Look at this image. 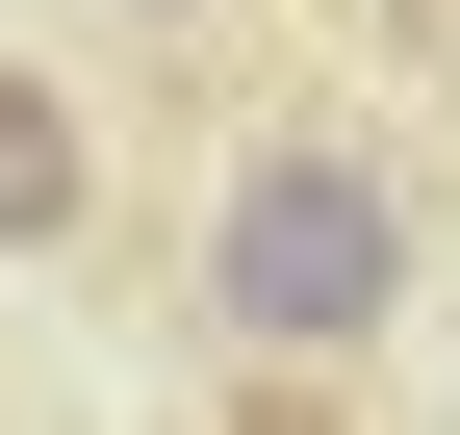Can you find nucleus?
<instances>
[{
  "label": "nucleus",
  "instance_id": "obj_1",
  "mask_svg": "<svg viewBox=\"0 0 460 435\" xmlns=\"http://www.w3.org/2000/svg\"><path fill=\"white\" fill-rule=\"evenodd\" d=\"M180 307H205L230 359H281V385L384 359V333H410V180H384V154H332V129L230 154V180H205V256H180Z\"/></svg>",
  "mask_w": 460,
  "mask_h": 435
},
{
  "label": "nucleus",
  "instance_id": "obj_3",
  "mask_svg": "<svg viewBox=\"0 0 460 435\" xmlns=\"http://www.w3.org/2000/svg\"><path fill=\"white\" fill-rule=\"evenodd\" d=\"M154 26H230V0H154Z\"/></svg>",
  "mask_w": 460,
  "mask_h": 435
},
{
  "label": "nucleus",
  "instance_id": "obj_2",
  "mask_svg": "<svg viewBox=\"0 0 460 435\" xmlns=\"http://www.w3.org/2000/svg\"><path fill=\"white\" fill-rule=\"evenodd\" d=\"M77 231H102V129H77V77L0 51V256H77Z\"/></svg>",
  "mask_w": 460,
  "mask_h": 435
}]
</instances>
